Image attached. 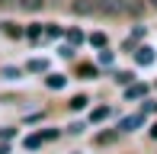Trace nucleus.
I'll list each match as a JSON object with an SVG mask.
<instances>
[{"label": "nucleus", "instance_id": "f257e3e1", "mask_svg": "<svg viewBox=\"0 0 157 154\" xmlns=\"http://www.w3.org/2000/svg\"><path fill=\"white\" fill-rule=\"evenodd\" d=\"M141 0H96V16H141Z\"/></svg>", "mask_w": 157, "mask_h": 154}, {"label": "nucleus", "instance_id": "f03ea898", "mask_svg": "<svg viewBox=\"0 0 157 154\" xmlns=\"http://www.w3.org/2000/svg\"><path fill=\"white\" fill-rule=\"evenodd\" d=\"M71 10H74L77 16H96V0H74Z\"/></svg>", "mask_w": 157, "mask_h": 154}, {"label": "nucleus", "instance_id": "7ed1b4c3", "mask_svg": "<svg viewBox=\"0 0 157 154\" xmlns=\"http://www.w3.org/2000/svg\"><path fill=\"white\" fill-rule=\"evenodd\" d=\"M135 61H138V64H151L154 52H151V48H138V52H135Z\"/></svg>", "mask_w": 157, "mask_h": 154}, {"label": "nucleus", "instance_id": "20e7f679", "mask_svg": "<svg viewBox=\"0 0 157 154\" xmlns=\"http://www.w3.org/2000/svg\"><path fill=\"white\" fill-rule=\"evenodd\" d=\"M144 93H147V87H144V83H135V87H128V90H125V96H128V100H141Z\"/></svg>", "mask_w": 157, "mask_h": 154}, {"label": "nucleus", "instance_id": "39448f33", "mask_svg": "<svg viewBox=\"0 0 157 154\" xmlns=\"http://www.w3.org/2000/svg\"><path fill=\"white\" fill-rule=\"evenodd\" d=\"M138 125H141V116H128V119L119 122V129H122V132H132V129H138Z\"/></svg>", "mask_w": 157, "mask_h": 154}, {"label": "nucleus", "instance_id": "423d86ee", "mask_svg": "<svg viewBox=\"0 0 157 154\" xmlns=\"http://www.w3.org/2000/svg\"><path fill=\"white\" fill-rule=\"evenodd\" d=\"M16 6H23V10H42V6H45V0H19Z\"/></svg>", "mask_w": 157, "mask_h": 154}, {"label": "nucleus", "instance_id": "0eeeda50", "mask_svg": "<svg viewBox=\"0 0 157 154\" xmlns=\"http://www.w3.org/2000/svg\"><path fill=\"white\" fill-rule=\"evenodd\" d=\"M29 71H35V74H39V71H48V61L45 58H32L29 61Z\"/></svg>", "mask_w": 157, "mask_h": 154}, {"label": "nucleus", "instance_id": "6e6552de", "mask_svg": "<svg viewBox=\"0 0 157 154\" xmlns=\"http://www.w3.org/2000/svg\"><path fill=\"white\" fill-rule=\"evenodd\" d=\"M42 141H45V135H29V138H26L23 144H26V148H29V151H35V148H39Z\"/></svg>", "mask_w": 157, "mask_h": 154}, {"label": "nucleus", "instance_id": "1a4fd4ad", "mask_svg": "<svg viewBox=\"0 0 157 154\" xmlns=\"http://www.w3.org/2000/svg\"><path fill=\"white\" fill-rule=\"evenodd\" d=\"M48 87H52V90H61L64 87V77L61 74H52V77H48Z\"/></svg>", "mask_w": 157, "mask_h": 154}, {"label": "nucleus", "instance_id": "9d476101", "mask_svg": "<svg viewBox=\"0 0 157 154\" xmlns=\"http://www.w3.org/2000/svg\"><path fill=\"white\" fill-rule=\"evenodd\" d=\"M90 45H96V48H106V36H103V32H93V36H90Z\"/></svg>", "mask_w": 157, "mask_h": 154}, {"label": "nucleus", "instance_id": "9b49d317", "mask_svg": "<svg viewBox=\"0 0 157 154\" xmlns=\"http://www.w3.org/2000/svg\"><path fill=\"white\" fill-rule=\"evenodd\" d=\"M26 36H29V39H42V36H45V29H42V26H29Z\"/></svg>", "mask_w": 157, "mask_h": 154}, {"label": "nucleus", "instance_id": "f8f14e48", "mask_svg": "<svg viewBox=\"0 0 157 154\" xmlns=\"http://www.w3.org/2000/svg\"><path fill=\"white\" fill-rule=\"evenodd\" d=\"M3 32H6V36H23V32H19V26H16V23H3Z\"/></svg>", "mask_w": 157, "mask_h": 154}, {"label": "nucleus", "instance_id": "ddd939ff", "mask_svg": "<svg viewBox=\"0 0 157 154\" xmlns=\"http://www.w3.org/2000/svg\"><path fill=\"white\" fill-rule=\"evenodd\" d=\"M87 106V96H74V100H71V109H83Z\"/></svg>", "mask_w": 157, "mask_h": 154}, {"label": "nucleus", "instance_id": "4468645a", "mask_svg": "<svg viewBox=\"0 0 157 154\" xmlns=\"http://www.w3.org/2000/svg\"><path fill=\"white\" fill-rule=\"evenodd\" d=\"M67 39H71V45H80V42H83V36H80L77 29H71V32H67Z\"/></svg>", "mask_w": 157, "mask_h": 154}, {"label": "nucleus", "instance_id": "2eb2a0df", "mask_svg": "<svg viewBox=\"0 0 157 154\" xmlns=\"http://www.w3.org/2000/svg\"><path fill=\"white\" fill-rule=\"evenodd\" d=\"M106 116H109V109L99 106V109H93V116H90V119H93V122H99V119H106Z\"/></svg>", "mask_w": 157, "mask_h": 154}, {"label": "nucleus", "instance_id": "dca6fc26", "mask_svg": "<svg viewBox=\"0 0 157 154\" xmlns=\"http://www.w3.org/2000/svg\"><path fill=\"white\" fill-rule=\"evenodd\" d=\"M80 74H83V77H93V74H96V67H90V64H83V67H80Z\"/></svg>", "mask_w": 157, "mask_h": 154}, {"label": "nucleus", "instance_id": "f3484780", "mask_svg": "<svg viewBox=\"0 0 157 154\" xmlns=\"http://www.w3.org/2000/svg\"><path fill=\"white\" fill-rule=\"evenodd\" d=\"M0 138H13V129H0Z\"/></svg>", "mask_w": 157, "mask_h": 154}, {"label": "nucleus", "instance_id": "a211bd4d", "mask_svg": "<svg viewBox=\"0 0 157 154\" xmlns=\"http://www.w3.org/2000/svg\"><path fill=\"white\" fill-rule=\"evenodd\" d=\"M151 138H157V125H154V129H151Z\"/></svg>", "mask_w": 157, "mask_h": 154}, {"label": "nucleus", "instance_id": "6ab92c4d", "mask_svg": "<svg viewBox=\"0 0 157 154\" xmlns=\"http://www.w3.org/2000/svg\"><path fill=\"white\" fill-rule=\"evenodd\" d=\"M151 3H154V6H157V0H151Z\"/></svg>", "mask_w": 157, "mask_h": 154}]
</instances>
